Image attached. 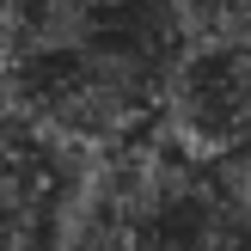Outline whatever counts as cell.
<instances>
[{
  "instance_id": "cell-1",
  "label": "cell",
  "mask_w": 251,
  "mask_h": 251,
  "mask_svg": "<svg viewBox=\"0 0 251 251\" xmlns=\"http://www.w3.org/2000/svg\"><path fill=\"white\" fill-rule=\"evenodd\" d=\"M153 135L196 166L251 153V49L245 43H178L159 80Z\"/></svg>"
}]
</instances>
